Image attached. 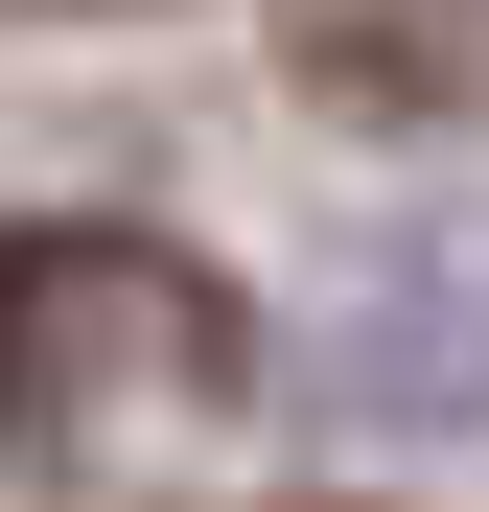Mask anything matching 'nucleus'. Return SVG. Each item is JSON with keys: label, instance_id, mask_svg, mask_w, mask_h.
<instances>
[{"label": "nucleus", "instance_id": "f257e3e1", "mask_svg": "<svg viewBox=\"0 0 489 512\" xmlns=\"http://www.w3.org/2000/svg\"><path fill=\"white\" fill-rule=\"evenodd\" d=\"M233 396V303L163 233H47L0 210V466H117L140 419Z\"/></svg>", "mask_w": 489, "mask_h": 512}]
</instances>
